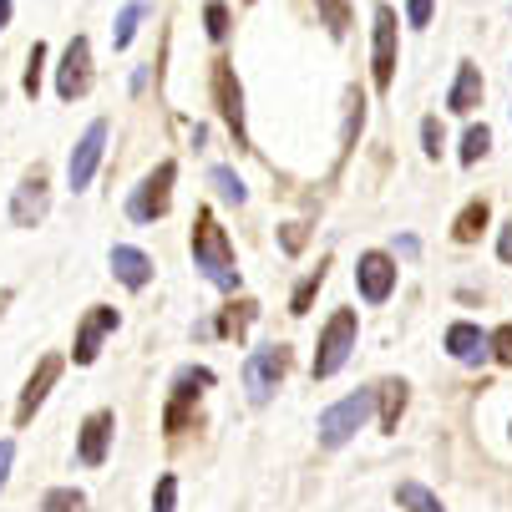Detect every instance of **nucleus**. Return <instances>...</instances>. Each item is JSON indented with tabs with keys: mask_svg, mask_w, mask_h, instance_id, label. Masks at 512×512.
Here are the masks:
<instances>
[{
	"mask_svg": "<svg viewBox=\"0 0 512 512\" xmlns=\"http://www.w3.org/2000/svg\"><path fill=\"white\" fill-rule=\"evenodd\" d=\"M193 264L203 269V279H208L213 289H224V295H234V289H239L234 244H229L224 229H218L213 208H198V213H193Z\"/></svg>",
	"mask_w": 512,
	"mask_h": 512,
	"instance_id": "1",
	"label": "nucleus"
},
{
	"mask_svg": "<svg viewBox=\"0 0 512 512\" xmlns=\"http://www.w3.org/2000/svg\"><path fill=\"white\" fill-rule=\"evenodd\" d=\"M371 411H376V391H350V396H340L335 406H325L320 411V421H315V431H320V447H345L350 436L371 421Z\"/></svg>",
	"mask_w": 512,
	"mask_h": 512,
	"instance_id": "2",
	"label": "nucleus"
},
{
	"mask_svg": "<svg viewBox=\"0 0 512 512\" xmlns=\"http://www.w3.org/2000/svg\"><path fill=\"white\" fill-rule=\"evenodd\" d=\"M173 183H178V163L168 158L127 193V218L132 224H158V218L173 208Z\"/></svg>",
	"mask_w": 512,
	"mask_h": 512,
	"instance_id": "3",
	"label": "nucleus"
},
{
	"mask_svg": "<svg viewBox=\"0 0 512 512\" xmlns=\"http://www.w3.org/2000/svg\"><path fill=\"white\" fill-rule=\"evenodd\" d=\"M355 335H360V320H355V310H335L330 320H325V330H320V350H315V381H330L340 365L350 360V350H355Z\"/></svg>",
	"mask_w": 512,
	"mask_h": 512,
	"instance_id": "4",
	"label": "nucleus"
},
{
	"mask_svg": "<svg viewBox=\"0 0 512 512\" xmlns=\"http://www.w3.org/2000/svg\"><path fill=\"white\" fill-rule=\"evenodd\" d=\"M289 345H259V350H249V360H244V391H249V401L254 406H264L274 391H279V381L289 376Z\"/></svg>",
	"mask_w": 512,
	"mask_h": 512,
	"instance_id": "5",
	"label": "nucleus"
},
{
	"mask_svg": "<svg viewBox=\"0 0 512 512\" xmlns=\"http://www.w3.org/2000/svg\"><path fill=\"white\" fill-rule=\"evenodd\" d=\"M213 386V371L208 365H183V371L173 376V396H168V411H163V431L168 436H178L183 426H188V416H193V406H198V396Z\"/></svg>",
	"mask_w": 512,
	"mask_h": 512,
	"instance_id": "6",
	"label": "nucleus"
},
{
	"mask_svg": "<svg viewBox=\"0 0 512 512\" xmlns=\"http://www.w3.org/2000/svg\"><path fill=\"white\" fill-rule=\"evenodd\" d=\"M92 92V41L87 36H71L56 66V97L61 102H82Z\"/></svg>",
	"mask_w": 512,
	"mask_h": 512,
	"instance_id": "7",
	"label": "nucleus"
},
{
	"mask_svg": "<svg viewBox=\"0 0 512 512\" xmlns=\"http://www.w3.org/2000/svg\"><path fill=\"white\" fill-rule=\"evenodd\" d=\"M396 61H401V41H396V11L391 6H376V46H371V77H376V92L386 97L396 87Z\"/></svg>",
	"mask_w": 512,
	"mask_h": 512,
	"instance_id": "8",
	"label": "nucleus"
},
{
	"mask_svg": "<svg viewBox=\"0 0 512 512\" xmlns=\"http://www.w3.org/2000/svg\"><path fill=\"white\" fill-rule=\"evenodd\" d=\"M213 107H218V117L229 122L234 148H249V132H244V87H239L229 61H213Z\"/></svg>",
	"mask_w": 512,
	"mask_h": 512,
	"instance_id": "9",
	"label": "nucleus"
},
{
	"mask_svg": "<svg viewBox=\"0 0 512 512\" xmlns=\"http://www.w3.org/2000/svg\"><path fill=\"white\" fill-rule=\"evenodd\" d=\"M46 208H51L46 168H41V163H31V173L21 178V188H16V198H11V224H16V229H36L41 218H46Z\"/></svg>",
	"mask_w": 512,
	"mask_h": 512,
	"instance_id": "10",
	"label": "nucleus"
},
{
	"mask_svg": "<svg viewBox=\"0 0 512 512\" xmlns=\"http://www.w3.org/2000/svg\"><path fill=\"white\" fill-rule=\"evenodd\" d=\"M107 122L97 117L87 132H82V142L71 148V163H66V183H71V193H82L87 183H92V173H97V163H102V148H107Z\"/></svg>",
	"mask_w": 512,
	"mask_h": 512,
	"instance_id": "11",
	"label": "nucleus"
},
{
	"mask_svg": "<svg viewBox=\"0 0 512 512\" xmlns=\"http://www.w3.org/2000/svg\"><path fill=\"white\" fill-rule=\"evenodd\" d=\"M355 284H360L365 305L391 300V289H396V259H391V254H381V249H365V254H360V264H355Z\"/></svg>",
	"mask_w": 512,
	"mask_h": 512,
	"instance_id": "12",
	"label": "nucleus"
},
{
	"mask_svg": "<svg viewBox=\"0 0 512 512\" xmlns=\"http://www.w3.org/2000/svg\"><path fill=\"white\" fill-rule=\"evenodd\" d=\"M117 325H122V315H117L112 305H92L87 320L77 325V345H71V360H77V365H92V360L102 355V340H107Z\"/></svg>",
	"mask_w": 512,
	"mask_h": 512,
	"instance_id": "13",
	"label": "nucleus"
},
{
	"mask_svg": "<svg viewBox=\"0 0 512 512\" xmlns=\"http://www.w3.org/2000/svg\"><path fill=\"white\" fill-rule=\"evenodd\" d=\"M61 371H66V355H41V365L31 371V381L21 386V401H16V426H26V421L41 411V401H46V391L61 381Z\"/></svg>",
	"mask_w": 512,
	"mask_h": 512,
	"instance_id": "14",
	"label": "nucleus"
},
{
	"mask_svg": "<svg viewBox=\"0 0 512 512\" xmlns=\"http://www.w3.org/2000/svg\"><path fill=\"white\" fill-rule=\"evenodd\" d=\"M112 431H117V416H112V411H92V416L82 421V436H77V462H82V467H102V462H107Z\"/></svg>",
	"mask_w": 512,
	"mask_h": 512,
	"instance_id": "15",
	"label": "nucleus"
},
{
	"mask_svg": "<svg viewBox=\"0 0 512 512\" xmlns=\"http://www.w3.org/2000/svg\"><path fill=\"white\" fill-rule=\"evenodd\" d=\"M112 274H117V284H127V289H148L153 284V259L142 254V249H132V244H112Z\"/></svg>",
	"mask_w": 512,
	"mask_h": 512,
	"instance_id": "16",
	"label": "nucleus"
},
{
	"mask_svg": "<svg viewBox=\"0 0 512 512\" xmlns=\"http://www.w3.org/2000/svg\"><path fill=\"white\" fill-rule=\"evenodd\" d=\"M447 350H452L462 365H477V360H487V355H492V335H482L477 325L457 320V325L447 330Z\"/></svg>",
	"mask_w": 512,
	"mask_h": 512,
	"instance_id": "17",
	"label": "nucleus"
},
{
	"mask_svg": "<svg viewBox=\"0 0 512 512\" xmlns=\"http://www.w3.org/2000/svg\"><path fill=\"white\" fill-rule=\"evenodd\" d=\"M477 102H482V71H477L472 61H462V66H457V82H452V92H447V107H452L457 117H467Z\"/></svg>",
	"mask_w": 512,
	"mask_h": 512,
	"instance_id": "18",
	"label": "nucleus"
},
{
	"mask_svg": "<svg viewBox=\"0 0 512 512\" xmlns=\"http://www.w3.org/2000/svg\"><path fill=\"white\" fill-rule=\"evenodd\" d=\"M254 320H259V300H234L224 315H218V325H213V330L224 335V340H244Z\"/></svg>",
	"mask_w": 512,
	"mask_h": 512,
	"instance_id": "19",
	"label": "nucleus"
},
{
	"mask_svg": "<svg viewBox=\"0 0 512 512\" xmlns=\"http://www.w3.org/2000/svg\"><path fill=\"white\" fill-rule=\"evenodd\" d=\"M482 229H487V203H482V198H472V203L457 213L452 239H457V244H477V239H482Z\"/></svg>",
	"mask_w": 512,
	"mask_h": 512,
	"instance_id": "20",
	"label": "nucleus"
},
{
	"mask_svg": "<svg viewBox=\"0 0 512 512\" xmlns=\"http://www.w3.org/2000/svg\"><path fill=\"white\" fill-rule=\"evenodd\" d=\"M325 269H330V259H320V264L295 284V295H289V315H310V305H315V295H320V284H325Z\"/></svg>",
	"mask_w": 512,
	"mask_h": 512,
	"instance_id": "21",
	"label": "nucleus"
},
{
	"mask_svg": "<svg viewBox=\"0 0 512 512\" xmlns=\"http://www.w3.org/2000/svg\"><path fill=\"white\" fill-rule=\"evenodd\" d=\"M406 381H381L376 386V396H381V426L386 431H396V421H401V411H406Z\"/></svg>",
	"mask_w": 512,
	"mask_h": 512,
	"instance_id": "22",
	"label": "nucleus"
},
{
	"mask_svg": "<svg viewBox=\"0 0 512 512\" xmlns=\"http://www.w3.org/2000/svg\"><path fill=\"white\" fill-rule=\"evenodd\" d=\"M396 502H401L406 512H447V507H442V497L426 492L421 482H401V487H396Z\"/></svg>",
	"mask_w": 512,
	"mask_h": 512,
	"instance_id": "23",
	"label": "nucleus"
},
{
	"mask_svg": "<svg viewBox=\"0 0 512 512\" xmlns=\"http://www.w3.org/2000/svg\"><path fill=\"white\" fill-rule=\"evenodd\" d=\"M142 16H148V0H127V6H122V16H117V31H112V46H117V51H122V46H132V36H137Z\"/></svg>",
	"mask_w": 512,
	"mask_h": 512,
	"instance_id": "24",
	"label": "nucleus"
},
{
	"mask_svg": "<svg viewBox=\"0 0 512 512\" xmlns=\"http://www.w3.org/2000/svg\"><path fill=\"white\" fill-rule=\"evenodd\" d=\"M208 183H213V193H218V198L234 203V208H239V203H249V188L239 183V173H234V168H208Z\"/></svg>",
	"mask_w": 512,
	"mask_h": 512,
	"instance_id": "25",
	"label": "nucleus"
},
{
	"mask_svg": "<svg viewBox=\"0 0 512 512\" xmlns=\"http://www.w3.org/2000/svg\"><path fill=\"white\" fill-rule=\"evenodd\" d=\"M487 148H492V127H487V122H472V127L462 132V163L472 168L477 158H487Z\"/></svg>",
	"mask_w": 512,
	"mask_h": 512,
	"instance_id": "26",
	"label": "nucleus"
},
{
	"mask_svg": "<svg viewBox=\"0 0 512 512\" xmlns=\"http://www.w3.org/2000/svg\"><path fill=\"white\" fill-rule=\"evenodd\" d=\"M41 512H87V497L77 487H51L41 497Z\"/></svg>",
	"mask_w": 512,
	"mask_h": 512,
	"instance_id": "27",
	"label": "nucleus"
},
{
	"mask_svg": "<svg viewBox=\"0 0 512 512\" xmlns=\"http://www.w3.org/2000/svg\"><path fill=\"white\" fill-rule=\"evenodd\" d=\"M203 31H208V41H229V6L224 0H208L203 6Z\"/></svg>",
	"mask_w": 512,
	"mask_h": 512,
	"instance_id": "28",
	"label": "nucleus"
},
{
	"mask_svg": "<svg viewBox=\"0 0 512 512\" xmlns=\"http://www.w3.org/2000/svg\"><path fill=\"white\" fill-rule=\"evenodd\" d=\"M315 6H320V16H325V26H330V36L340 41V36L350 31V6H345V0H315Z\"/></svg>",
	"mask_w": 512,
	"mask_h": 512,
	"instance_id": "29",
	"label": "nucleus"
},
{
	"mask_svg": "<svg viewBox=\"0 0 512 512\" xmlns=\"http://www.w3.org/2000/svg\"><path fill=\"white\" fill-rule=\"evenodd\" d=\"M41 66H46V46H41V41H31L26 77H21V87H26V97H31V102H36V92H41Z\"/></svg>",
	"mask_w": 512,
	"mask_h": 512,
	"instance_id": "30",
	"label": "nucleus"
},
{
	"mask_svg": "<svg viewBox=\"0 0 512 512\" xmlns=\"http://www.w3.org/2000/svg\"><path fill=\"white\" fill-rule=\"evenodd\" d=\"M421 148H426V158H442V148H447V132H442V122H436V117L421 122Z\"/></svg>",
	"mask_w": 512,
	"mask_h": 512,
	"instance_id": "31",
	"label": "nucleus"
},
{
	"mask_svg": "<svg viewBox=\"0 0 512 512\" xmlns=\"http://www.w3.org/2000/svg\"><path fill=\"white\" fill-rule=\"evenodd\" d=\"M173 502H178V477L163 472L158 477V492H153V512H173Z\"/></svg>",
	"mask_w": 512,
	"mask_h": 512,
	"instance_id": "32",
	"label": "nucleus"
},
{
	"mask_svg": "<svg viewBox=\"0 0 512 512\" xmlns=\"http://www.w3.org/2000/svg\"><path fill=\"white\" fill-rule=\"evenodd\" d=\"M492 360L497 365H512V325H497L492 330Z\"/></svg>",
	"mask_w": 512,
	"mask_h": 512,
	"instance_id": "33",
	"label": "nucleus"
},
{
	"mask_svg": "<svg viewBox=\"0 0 512 512\" xmlns=\"http://www.w3.org/2000/svg\"><path fill=\"white\" fill-rule=\"evenodd\" d=\"M431 11H436V0H406V21L411 26H431Z\"/></svg>",
	"mask_w": 512,
	"mask_h": 512,
	"instance_id": "34",
	"label": "nucleus"
},
{
	"mask_svg": "<svg viewBox=\"0 0 512 512\" xmlns=\"http://www.w3.org/2000/svg\"><path fill=\"white\" fill-rule=\"evenodd\" d=\"M279 244H284V254H300V249H305V224H284Z\"/></svg>",
	"mask_w": 512,
	"mask_h": 512,
	"instance_id": "35",
	"label": "nucleus"
},
{
	"mask_svg": "<svg viewBox=\"0 0 512 512\" xmlns=\"http://www.w3.org/2000/svg\"><path fill=\"white\" fill-rule=\"evenodd\" d=\"M11 462H16V442H0V487L11 477Z\"/></svg>",
	"mask_w": 512,
	"mask_h": 512,
	"instance_id": "36",
	"label": "nucleus"
},
{
	"mask_svg": "<svg viewBox=\"0 0 512 512\" xmlns=\"http://www.w3.org/2000/svg\"><path fill=\"white\" fill-rule=\"evenodd\" d=\"M497 259L512 264V218H507V229H502V239H497Z\"/></svg>",
	"mask_w": 512,
	"mask_h": 512,
	"instance_id": "37",
	"label": "nucleus"
},
{
	"mask_svg": "<svg viewBox=\"0 0 512 512\" xmlns=\"http://www.w3.org/2000/svg\"><path fill=\"white\" fill-rule=\"evenodd\" d=\"M396 254H406V259H416V254H421V244H416L411 234H401V239H396Z\"/></svg>",
	"mask_w": 512,
	"mask_h": 512,
	"instance_id": "38",
	"label": "nucleus"
},
{
	"mask_svg": "<svg viewBox=\"0 0 512 512\" xmlns=\"http://www.w3.org/2000/svg\"><path fill=\"white\" fill-rule=\"evenodd\" d=\"M11 26V0H0V31Z\"/></svg>",
	"mask_w": 512,
	"mask_h": 512,
	"instance_id": "39",
	"label": "nucleus"
}]
</instances>
